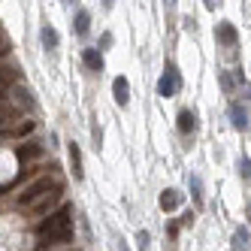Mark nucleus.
Here are the masks:
<instances>
[{"instance_id":"423d86ee","label":"nucleus","mask_w":251,"mask_h":251,"mask_svg":"<svg viewBox=\"0 0 251 251\" xmlns=\"http://www.w3.org/2000/svg\"><path fill=\"white\" fill-rule=\"evenodd\" d=\"M67 151H70V167H73V178H76V182H82V178H85V170H82V151H79V142H70Z\"/></svg>"},{"instance_id":"412c9836","label":"nucleus","mask_w":251,"mask_h":251,"mask_svg":"<svg viewBox=\"0 0 251 251\" xmlns=\"http://www.w3.org/2000/svg\"><path fill=\"white\" fill-rule=\"evenodd\" d=\"M136 242H139V251H149V242H151V236H149L146 230H139V233H136Z\"/></svg>"},{"instance_id":"4be33fe9","label":"nucleus","mask_w":251,"mask_h":251,"mask_svg":"<svg viewBox=\"0 0 251 251\" xmlns=\"http://www.w3.org/2000/svg\"><path fill=\"white\" fill-rule=\"evenodd\" d=\"M33 130V121H25V124H19L15 127V136H25V133H30Z\"/></svg>"},{"instance_id":"b1692460","label":"nucleus","mask_w":251,"mask_h":251,"mask_svg":"<svg viewBox=\"0 0 251 251\" xmlns=\"http://www.w3.org/2000/svg\"><path fill=\"white\" fill-rule=\"evenodd\" d=\"M112 46V33H103L100 37V49H109Z\"/></svg>"},{"instance_id":"ddd939ff","label":"nucleus","mask_w":251,"mask_h":251,"mask_svg":"<svg viewBox=\"0 0 251 251\" xmlns=\"http://www.w3.org/2000/svg\"><path fill=\"white\" fill-rule=\"evenodd\" d=\"M40 40H43V46H46V49H58V43H61V37H58V30L51 27V25H46V27L40 30Z\"/></svg>"},{"instance_id":"f8f14e48","label":"nucleus","mask_w":251,"mask_h":251,"mask_svg":"<svg viewBox=\"0 0 251 251\" xmlns=\"http://www.w3.org/2000/svg\"><path fill=\"white\" fill-rule=\"evenodd\" d=\"M73 27H76L79 37H85L88 27H91V12H88V9H79V12H76V19H73Z\"/></svg>"},{"instance_id":"1a4fd4ad","label":"nucleus","mask_w":251,"mask_h":251,"mask_svg":"<svg viewBox=\"0 0 251 251\" xmlns=\"http://www.w3.org/2000/svg\"><path fill=\"white\" fill-rule=\"evenodd\" d=\"M230 121H233V127H236V130L248 127V109H245L242 103H230Z\"/></svg>"},{"instance_id":"dca6fc26","label":"nucleus","mask_w":251,"mask_h":251,"mask_svg":"<svg viewBox=\"0 0 251 251\" xmlns=\"http://www.w3.org/2000/svg\"><path fill=\"white\" fill-rule=\"evenodd\" d=\"M251 245V239H248V230L245 227H239L236 233H233V251H245Z\"/></svg>"},{"instance_id":"5701e85b","label":"nucleus","mask_w":251,"mask_h":251,"mask_svg":"<svg viewBox=\"0 0 251 251\" xmlns=\"http://www.w3.org/2000/svg\"><path fill=\"white\" fill-rule=\"evenodd\" d=\"M6 55H9V40L0 37V58H6Z\"/></svg>"},{"instance_id":"f257e3e1","label":"nucleus","mask_w":251,"mask_h":251,"mask_svg":"<svg viewBox=\"0 0 251 251\" xmlns=\"http://www.w3.org/2000/svg\"><path fill=\"white\" fill-rule=\"evenodd\" d=\"M37 236L43 245H64L73 239V206H61L49 212V218L37 227Z\"/></svg>"},{"instance_id":"2eb2a0df","label":"nucleus","mask_w":251,"mask_h":251,"mask_svg":"<svg viewBox=\"0 0 251 251\" xmlns=\"http://www.w3.org/2000/svg\"><path fill=\"white\" fill-rule=\"evenodd\" d=\"M191 197H194V206L203 209V182H200V176H191Z\"/></svg>"},{"instance_id":"f03ea898","label":"nucleus","mask_w":251,"mask_h":251,"mask_svg":"<svg viewBox=\"0 0 251 251\" xmlns=\"http://www.w3.org/2000/svg\"><path fill=\"white\" fill-rule=\"evenodd\" d=\"M51 188H58L55 178H49V176H46V178H37L33 185H27V188L19 194V206H33V203H37L43 194H49Z\"/></svg>"},{"instance_id":"aec40b11","label":"nucleus","mask_w":251,"mask_h":251,"mask_svg":"<svg viewBox=\"0 0 251 251\" xmlns=\"http://www.w3.org/2000/svg\"><path fill=\"white\" fill-rule=\"evenodd\" d=\"M236 170H239V176H242V178H251V160H248L245 154L236 160Z\"/></svg>"},{"instance_id":"f3484780","label":"nucleus","mask_w":251,"mask_h":251,"mask_svg":"<svg viewBox=\"0 0 251 251\" xmlns=\"http://www.w3.org/2000/svg\"><path fill=\"white\" fill-rule=\"evenodd\" d=\"M12 94H15V100H19L22 106H27V109H33V106H37V103L30 100V91H27V88H22V85H15V88H12Z\"/></svg>"},{"instance_id":"c85d7f7f","label":"nucleus","mask_w":251,"mask_h":251,"mask_svg":"<svg viewBox=\"0 0 251 251\" xmlns=\"http://www.w3.org/2000/svg\"><path fill=\"white\" fill-rule=\"evenodd\" d=\"M64 3H73V0H64Z\"/></svg>"},{"instance_id":"9d476101","label":"nucleus","mask_w":251,"mask_h":251,"mask_svg":"<svg viewBox=\"0 0 251 251\" xmlns=\"http://www.w3.org/2000/svg\"><path fill=\"white\" fill-rule=\"evenodd\" d=\"M40 154H43V146H40V142H27V146H22L19 151H15V157H19L22 164H27V160L40 157Z\"/></svg>"},{"instance_id":"6ab92c4d","label":"nucleus","mask_w":251,"mask_h":251,"mask_svg":"<svg viewBox=\"0 0 251 251\" xmlns=\"http://www.w3.org/2000/svg\"><path fill=\"white\" fill-rule=\"evenodd\" d=\"M15 70H9V67H0V88H6V85H15Z\"/></svg>"},{"instance_id":"bb28decb","label":"nucleus","mask_w":251,"mask_h":251,"mask_svg":"<svg viewBox=\"0 0 251 251\" xmlns=\"http://www.w3.org/2000/svg\"><path fill=\"white\" fill-rule=\"evenodd\" d=\"M248 221H251V206H248Z\"/></svg>"},{"instance_id":"393cba45","label":"nucleus","mask_w":251,"mask_h":251,"mask_svg":"<svg viewBox=\"0 0 251 251\" xmlns=\"http://www.w3.org/2000/svg\"><path fill=\"white\" fill-rule=\"evenodd\" d=\"M203 3H206V9H218V6H221V0H203Z\"/></svg>"},{"instance_id":"a878e982","label":"nucleus","mask_w":251,"mask_h":251,"mask_svg":"<svg viewBox=\"0 0 251 251\" xmlns=\"http://www.w3.org/2000/svg\"><path fill=\"white\" fill-rule=\"evenodd\" d=\"M178 233V224H167V236H176Z\"/></svg>"},{"instance_id":"9b49d317","label":"nucleus","mask_w":251,"mask_h":251,"mask_svg":"<svg viewBox=\"0 0 251 251\" xmlns=\"http://www.w3.org/2000/svg\"><path fill=\"white\" fill-rule=\"evenodd\" d=\"M82 61H85L88 70H94V73H100V70H103V58H100L97 49H85L82 51Z\"/></svg>"},{"instance_id":"39448f33","label":"nucleus","mask_w":251,"mask_h":251,"mask_svg":"<svg viewBox=\"0 0 251 251\" xmlns=\"http://www.w3.org/2000/svg\"><path fill=\"white\" fill-rule=\"evenodd\" d=\"M58 200H61V188H51V191H49V194H43V197H40V200H37V203H33L30 209H33V212H37V215H46V212H49L51 206H55V203H58Z\"/></svg>"},{"instance_id":"7ed1b4c3","label":"nucleus","mask_w":251,"mask_h":251,"mask_svg":"<svg viewBox=\"0 0 251 251\" xmlns=\"http://www.w3.org/2000/svg\"><path fill=\"white\" fill-rule=\"evenodd\" d=\"M178 88H182V76H178V70L170 64L167 73L160 76V82H157V94H160V97H173Z\"/></svg>"},{"instance_id":"6e6552de","label":"nucleus","mask_w":251,"mask_h":251,"mask_svg":"<svg viewBox=\"0 0 251 251\" xmlns=\"http://www.w3.org/2000/svg\"><path fill=\"white\" fill-rule=\"evenodd\" d=\"M160 209H164V212H176L178 206H182V194H178L176 188H167L164 194H160Z\"/></svg>"},{"instance_id":"c756f323","label":"nucleus","mask_w":251,"mask_h":251,"mask_svg":"<svg viewBox=\"0 0 251 251\" xmlns=\"http://www.w3.org/2000/svg\"><path fill=\"white\" fill-rule=\"evenodd\" d=\"M170 3H173V0H170Z\"/></svg>"},{"instance_id":"a211bd4d","label":"nucleus","mask_w":251,"mask_h":251,"mask_svg":"<svg viewBox=\"0 0 251 251\" xmlns=\"http://www.w3.org/2000/svg\"><path fill=\"white\" fill-rule=\"evenodd\" d=\"M218 85L224 94H233V88H236V79H233L230 73H218Z\"/></svg>"},{"instance_id":"4468645a","label":"nucleus","mask_w":251,"mask_h":251,"mask_svg":"<svg viewBox=\"0 0 251 251\" xmlns=\"http://www.w3.org/2000/svg\"><path fill=\"white\" fill-rule=\"evenodd\" d=\"M197 127V115L191 112V109H182V112H178V130H182V133H191Z\"/></svg>"},{"instance_id":"0eeeda50","label":"nucleus","mask_w":251,"mask_h":251,"mask_svg":"<svg viewBox=\"0 0 251 251\" xmlns=\"http://www.w3.org/2000/svg\"><path fill=\"white\" fill-rule=\"evenodd\" d=\"M112 94H115V103H118V106H127V103H130V82L124 79V76H118V79L112 82Z\"/></svg>"},{"instance_id":"cd10ccee","label":"nucleus","mask_w":251,"mask_h":251,"mask_svg":"<svg viewBox=\"0 0 251 251\" xmlns=\"http://www.w3.org/2000/svg\"><path fill=\"white\" fill-rule=\"evenodd\" d=\"M0 100H3V88H0Z\"/></svg>"},{"instance_id":"20e7f679","label":"nucleus","mask_w":251,"mask_h":251,"mask_svg":"<svg viewBox=\"0 0 251 251\" xmlns=\"http://www.w3.org/2000/svg\"><path fill=\"white\" fill-rule=\"evenodd\" d=\"M215 40H218L221 46H236L239 33H236V27H233L230 22H221L218 27H215Z\"/></svg>"}]
</instances>
